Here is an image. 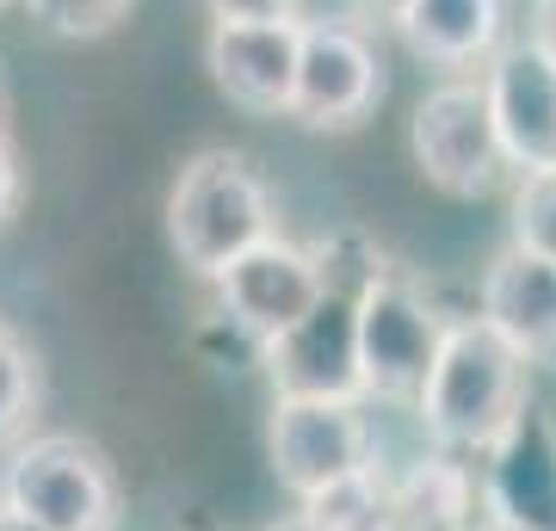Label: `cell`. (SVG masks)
I'll list each match as a JSON object with an SVG mask.
<instances>
[{
  "label": "cell",
  "mask_w": 556,
  "mask_h": 531,
  "mask_svg": "<svg viewBox=\"0 0 556 531\" xmlns=\"http://www.w3.org/2000/svg\"><path fill=\"white\" fill-rule=\"evenodd\" d=\"M353 7H365V13H378V20H402V7H408V0H353Z\"/></svg>",
  "instance_id": "23"
},
{
  "label": "cell",
  "mask_w": 556,
  "mask_h": 531,
  "mask_svg": "<svg viewBox=\"0 0 556 531\" xmlns=\"http://www.w3.org/2000/svg\"><path fill=\"white\" fill-rule=\"evenodd\" d=\"M0 531H43V526L31 519V513H20V507H7V501H0Z\"/></svg>",
  "instance_id": "22"
},
{
  "label": "cell",
  "mask_w": 556,
  "mask_h": 531,
  "mask_svg": "<svg viewBox=\"0 0 556 531\" xmlns=\"http://www.w3.org/2000/svg\"><path fill=\"white\" fill-rule=\"evenodd\" d=\"M482 464V507L495 531H556V420L544 402H519Z\"/></svg>",
  "instance_id": "10"
},
{
  "label": "cell",
  "mask_w": 556,
  "mask_h": 531,
  "mask_svg": "<svg viewBox=\"0 0 556 531\" xmlns=\"http://www.w3.org/2000/svg\"><path fill=\"white\" fill-rule=\"evenodd\" d=\"M167 236H174L179 266H192L199 278H217L229 260H241L254 241L273 236L266 179L229 149L192 155L174 179V198H167Z\"/></svg>",
  "instance_id": "2"
},
{
  "label": "cell",
  "mask_w": 556,
  "mask_h": 531,
  "mask_svg": "<svg viewBox=\"0 0 556 531\" xmlns=\"http://www.w3.org/2000/svg\"><path fill=\"white\" fill-rule=\"evenodd\" d=\"M514 248L556 260V167H551V174H519V192H514Z\"/></svg>",
  "instance_id": "16"
},
{
  "label": "cell",
  "mask_w": 556,
  "mask_h": 531,
  "mask_svg": "<svg viewBox=\"0 0 556 531\" xmlns=\"http://www.w3.org/2000/svg\"><path fill=\"white\" fill-rule=\"evenodd\" d=\"M217 291H223L229 321L266 346V340H278L285 328H298L303 315L316 309L321 291H328V273H321V254H309V248H298V241H285L273 229L241 260L223 266Z\"/></svg>",
  "instance_id": "8"
},
{
  "label": "cell",
  "mask_w": 556,
  "mask_h": 531,
  "mask_svg": "<svg viewBox=\"0 0 556 531\" xmlns=\"http://www.w3.org/2000/svg\"><path fill=\"white\" fill-rule=\"evenodd\" d=\"M0 501L31 513L43 531H112L118 519V482L105 457L75 433H43L20 445L7 464Z\"/></svg>",
  "instance_id": "3"
},
{
  "label": "cell",
  "mask_w": 556,
  "mask_h": 531,
  "mask_svg": "<svg viewBox=\"0 0 556 531\" xmlns=\"http://www.w3.org/2000/svg\"><path fill=\"white\" fill-rule=\"evenodd\" d=\"M477 315L501 340H514L526 365L556 353V260L526 254V248H501L482 273V303Z\"/></svg>",
  "instance_id": "13"
},
{
  "label": "cell",
  "mask_w": 556,
  "mask_h": 531,
  "mask_svg": "<svg viewBox=\"0 0 556 531\" xmlns=\"http://www.w3.org/2000/svg\"><path fill=\"white\" fill-rule=\"evenodd\" d=\"M303 513H309L321 531H402L396 526V494L378 482V470H365V476H353V482H340V489L316 494Z\"/></svg>",
  "instance_id": "15"
},
{
  "label": "cell",
  "mask_w": 556,
  "mask_h": 531,
  "mask_svg": "<svg viewBox=\"0 0 556 531\" xmlns=\"http://www.w3.org/2000/svg\"><path fill=\"white\" fill-rule=\"evenodd\" d=\"M298 56H303V20H217L211 43H204L211 80L241 112H266V118H278V112L291 118Z\"/></svg>",
  "instance_id": "12"
},
{
  "label": "cell",
  "mask_w": 556,
  "mask_h": 531,
  "mask_svg": "<svg viewBox=\"0 0 556 531\" xmlns=\"http://www.w3.org/2000/svg\"><path fill=\"white\" fill-rule=\"evenodd\" d=\"M396 25L408 50L439 68H470L501 50V0H408Z\"/></svg>",
  "instance_id": "14"
},
{
  "label": "cell",
  "mask_w": 556,
  "mask_h": 531,
  "mask_svg": "<svg viewBox=\"0 0 556 531\" xmlns=\"http://www.w3.org/2000/svg\"><path fill=\"white\" fill-rule=\"evenodd\" d=\"M408 149L427 186H439L445 198H489L507 174V149L495 137L482 80H445L433 93H420L408 118Z\"/></svg>",
  "instance_id": "4"
},
{
  "label": "cell",
  "mask_w": 556,
  "mask_h": 531,
  "mask_svg": "<svg viewBox=\"0 0 556 531\" xmlns=\"http://www.w3.org/2000/svg\"><path fill=\"white\" fill-rule=\"evenodd\" d=\"M31 395H38V371H31V353L0 328V439L31 414Z\"/></svg>",
  "instance_id": "18"
},
{
  "label": "cell",
  "mask_w": 556,
  "mask_h": 531,
  "mask_svg": "<svg viewBox=\"0 0 556 531\" xmlns=\"http://www.w3.org/2000/svg\"><path fill=\"white\" fill-rule=\"evenodd\" d=\"M526 38L556 62V0H532V31H526Z\"/></svg>",
  "instance_id": "20"
},
{
  "label": "cell",
  "mask_w": 556,
  "mask_h": 531,
  "mask_svg": "<svg viewBox=\"0 0 556 531\" xmlns=\"http://www.w3.org/2000/svg\"><path fill=\"white\" fill-rule=\"evenodd\" d=\"M273 470L303 507L316 494L371 470V427L358 402H321V395H278L273 402Z\"/></svg>",
  "instance_id": "6"
},
{
  "label": "cell",
  "mask_w": 556,
  "mask_h": 531,
  "mask_svg": "<svg viewBox=\"0 0 556 531\" xmlns=\"http://www.w3.org/2000/svg\"><path fill=\"white\" fill-rule=\"evenodd\" d=\"M31 20L62 31V38H100L130 13V0H25Z\"/></svg>",
  "instance_id": "17"
},
{
  "label": "cell",
  "mask_w": 556,
  "mask_h": 531,
  "mask_svg": "<svg viewBox=\"0 0 556 531\" xmlns=\"http://www.w3.org/2000/svg\"><path fill=\"white\" fill-rule=\"evenodd\" d=\"M211 20H298V0H204Z\"/></svg>",
  "instance_id": "19"
},
{
  "label": "cell",
  "mask_w": 556,
  "mask_h": 531,
  "mask_svg": "<svg viewBox=\"0 0 556 531\" xmlns=\"http://www.w3.org/2000/svg\"><path fill=\"white\" fill-rule=\"evenodd\" d=\"M383 99V62L365 31L340 20H303V56H298V93L291 118L309 130H353L371 118Z\"/></svg>",
  "instance_id": "9"
},
{
  "label": "cell",
  "mask_w": 556,
  "mask_h": 531,
  "mask_svg": "<svg viewBox=\"0 0 556 531\" xmlns=\"http://www.w3.org/2000/svg\"><path fill=\"white\" fill-rule=\"evenodd\" d=\"M445 340V315L396 273L358 285V377L378 402H415Z\"/></svg>",
  "instance_id": "5"
},
{
  "label": "cell",
  "mask_w": 556,
  "mask_h": 531,
  "mask_svg": "<svg viewBox=\"0 0 556 531\" xmlns=\"http://www.w3.org/2000/svg\"><path fill=\"white\" fill-rule=\"evenodd\" d=\"M273 531H321V526H316V519H309V513H291V519H278Z\"/></svg>",
  "instance_id": "24"
},
{
  "label": "cell",
  "mask_w": 556,
  "mask_h": 531,
  "mask_svg": "<svg viewBox=\"0 0 556 531\" xmlns=\"http://www.w3.org/2000/svg\"><path fill=\"white\" fill-rule=\"evenodd\" d=\"M495 137L507 149V167L519 174H551L556 167V62L532 38L501 43L482 75Z\"/></svg>",
  "instance_id": "11"
},
{
  "label": "cell",
  "mask_w": 556,
  "mask_h": 531,
  "mask_svg": "<svg viewBox=\"0 0 556 531\" xmlns=\"http://www.w3.org/2000/svg\"><path fill=\"white\" fill-rule=\"evenodd\" d=\"M13 198H20V167H13V149H7V130H0V217L13 211Z\"/></svg>",
  "instance_id": "21"
},
{
  "label": "cell",
  "mask_w": 556,
  "mask_h": 531,
  "mask_svg": "<svg viewBox=\"0 0 556 531\" xmlns=\"http://www.w3.org/2000/svg\"><path fill=\"white\" fill-rule=\"evenodd\" d=\"M0 118H7V87H0Z\"/></svg>",
  "instance_id": "25"
},
{
  "label": "cell",
  "mask_w": 556,
  "mask_h": 531,
  "mask_svg": "<svg viewBox=\"0 0 556 531\" xmlns=\"http://www.w3.org/2000/svg\"><path fill=\"white\" fill-rule=\"evenodd\" d=\"M328 273V266H321ZM266 371H273L278 395H321V402H358L365 377H358V285H334L298 328H285L278 340L260 346Z\"/></svg>",
  "instance_id": "7"
},
{
  "label": "cell",
  "mask_w": 556,
  "mask_h": 531,
  "mask_svg": "<svg viewBox=\"0 0 556 531\" xmlns=\"http://www.w3.org/2000/svg\"><path fill=\"white\" fill-rule=\"evenodd\" d=\"M519 402H526V353L514 340H501L482 315L445 321L427 390L415 395L420 427L439 452H489Z\"/></svg>",
  "instance_id": "1"
}]
</instances>
